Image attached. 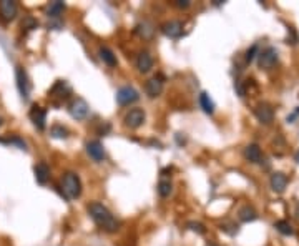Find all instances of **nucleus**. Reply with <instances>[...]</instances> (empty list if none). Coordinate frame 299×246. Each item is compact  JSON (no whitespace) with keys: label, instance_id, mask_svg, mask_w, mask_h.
Segmentation results:
<instances>
[{"label":"nucleus","instance_id":"1","mask_svg":"<svg viewBox=\"0 0 299 246\" xmlns=\"http://www.w3.org/2000/svg\"><path fill=\"white\" fill-rule=\"evenodd\" d=\"M88 213H90V216L93 218V221H95L100 228H103L105 231L113 233L118 230V221H116V218L110 213V210H108L107 206L102 205V203H98V201L90 203Z\"/></svg>","mask_w":299,"mask_h":246},{"label":"nucleus","instance_id":"2","mask_svg":"<svg viewBox=\"0 0 299 246\" xmlns=\"http://www.w3.org/2000/svg\"><path fill=\"white\" fill-rule=\"evenodd\" d=\"M62 188H63V193L68 200H75L81 195V181L79 178V175L73 173V171H68V173L63 175V180H62Z\"/></svg>","mask_w":299,"mask_h":246},{"label":"nucleus","instance_id":"3","mask_svg":"<svg viewBox=\"0 0 299 246\" xmlns=\"http://www.w3.org/2000/svg\"><path fill=\"white\" fill-rule=\"evenodd\" d=\"M90 107L83 98H73L68 105V113L72 115V118L75 120H85L88 116Z\"/></svg>","mask_w":299,"mask_h":246},{"label":"nucleus","instance_id":"4","mask_svg":"<svg viewBox=\"0 0 299 246\" xmlns=\"http://www.w3.org/2000/svg\"><path fill=\"white\" fill-rule=\"evenodd\" d=\"M258 64H259V67L265 68V70L273 68L274 65L278 64V52H276V49H273V47H268L266 50H263V52L258 55Z\"/></svg>","mask_w":299,"mask_h":246},{"label":"nucleus","instance_id":"5","mask_svg":"<svg viewBox=\"0 0 299 246\" xmlns=\"http://www.w3.org/2000/svg\"><path fill=\"white\" fill-rule=\"evenodd\" d=\"M15 77H17V87H18V92H20L22 98L29 100L32 87H30V82H29V75H27V72L22 67H17V70H15Z\"/></svg>","mask_w":299,"mask_h":246},{"label":"nucleus","instance_id":"6","mask_svg":"<svg viewBox=\"0 0 299 246\" xmlns=\"http://www.w3.org/2000/svg\"><path fill=\"white\" fill-rule=\"evenodd\" d=\"M140 98L138 92L135 90L133 87H122L116 92V101H118V105H122V107H125V105H130V103H135Z\"/></svg>","mask_w":299,"mask_h":246},{"label":"nucleus","instance_id":"7","mask_svg":"<svg viewBox=\"0 0 299 246\" xmlns=\"http://www.w3.org/2000/svg\"><path fill=\"white\" fill-rule=\"evenodd\" d=\"M123 122L128 128H138L142 127L143 122H145V112L142 110V108H133V110H130L125 115V118H123Z\"/></svg>","mask_w":299,"mask_h":246},{"label":"nucleus","instance_id":"8","mask_svg":"<svg viewBox=\"0 0 299 246\" xmlns=\"http://www.w3.org/2000/svg\"><path fill=\"white\" fill-rule=\"evenodd\" d=\"M254 115L259 122L265 125H269L274 120V110L269 103H259L258 107L254 108Z\"/></svg>","mask_w":299,"mask_h":246},{"label":"nucleus","instance_id":"9","mask_svg":"<svg viewBox=\"0 0 299 246\" xmlns=\"http://www.w3.org/2000/svg\"><path fill=\"white\" fill-rule=\"evenodd\" d=\"M17 12H18V7L14 0H2L0 2V17L2 20L5 22H10L17 17Z\"/></svg>","mask_w":299,"mask_h":246},{"label":"nucleus","instance_id":"10","mask_svg":"<svg viewBox=\"0 0 299 246\" xmlns=\"http://www.w3.org/2000/svg\"><path fill=\"white\" fill-rule=\"evenodd\" d=\"M30 120H32L33 125L38 128V130H45V125H47V110H45L44 107L33 105L32 110H30Z\"/></svg>","mask_w":299,"mask_h":246},{"label":"nucleus","instance_id":"11","mask_svg":"<svg viewBox=\"0 0 299 246\" xmlns=\"http://www.w3.org/2000/svg\"><path fill=\"white\" fill-rule=\"evenodd\" d=\"M87 153H88V157L93 158L95 162H103L105 157H107L102 142H98V140H92V142L87 143Z\"/></svg>","mask_w":299,"mask_h":246},{"label":"nucleus","instance_id":"12","mask_svg":"<svg viewBox=\"0 0 299 246\" xmlns=\"http://www.w3.org/2000/svg\"><path fill=\"white\" fill-rule=\"evenodd\" d=\"M161 32L170 38H178L183 33V23L180 20H170L161 25Z\"/></svg>","mask_w":299,"mask_h":246},{"label":"nucleus","instance_id":"13","mask_svg":"<svg viewBox=\"0 0 299 246\" xmlns=\"http://www.w3.org/2000/svg\"><path fill=\"white\" fill-rule=\"evenodd\" d=\"M163 90V80L161 77H153V79H150L146 82L145 85V92L146 95L150 97V98H155V97H158L161 93Z\"/></svg>","mask_w":299,"mask_h":246},{"label":"nucleus","instance_id":"14","mask_svg":"<svg viewBox=\"0 0 299 246\" xmlns=\"http://www.w3.org/2000/svg\"><path fill=\"white\" fill-rule=\"evenodd\" d=\"M33 173H35V180H37V183H40V185H45V183L50 180V168L44 162H40V163L35 165Z\"/></svg>","mask_w":299,"mask_h":246},{"label":"nucleus","instance_id":"15","mask_svg":"<svg viewBox=\"0 0 299 246\" xmlns=\"http://www.w3.org/2000/svg\"><path fill=\"white\" fill-rule=\"evenodd\" d=\"M137 68L142 73H146L153 68V57L148 52H140L137 57Z\"/></svg>","mask_w":299,"mask_h":246},{"label":"nucleus","instance_id":"16","mask_svg":"<svg viewBox=\"0 0 299 246\" xmlns=\"http://www.w3.org/2000/svg\"><path fill=\"white\" fill-rule=\"evenodd\" d=\"M68 93H70V87L65 80H58L57 83L53 85V88L50 90V97H52V98L58 97L60 100H65L68 97Z\"/></svg>","mask_w":299,"mask_h":246},{"label":"nucleus","instance_id":"17","mask_svg":"<svg viewBox=\"0 0 299 246\" xmlns=\"http://www.w3.org/2000/svg\"><path fill=\"white\" fill-rule=\"evenodd\" d=\"M288 185V178H286L284 173L281 171H276V173L271 175V188H273L276 193H283Z\"/></svg>","mask_w":299,"mask_h":246},{"label":"nucleus","instance_id":"18","mask_svg":"<svg viewBox=\"0 0 299 246\" xmlns=\"http://www.w3.org/2000/svg\"><path fill=\"white\" fill-rule=\"evenodd\" d=\"M244 157H246V160H250L251 163H261L263 151L256 143H251V145H248L244 148Z\"/></svg>","mask_w":299,"mask_h":246},{"label":"nucleus","instance_id":"19","mask_svg":"<svg viewBox=\"0 0 299 246\" xmlns=\"http://www.w3.org/2000/svg\"><path fill=\"white\" fill-rule=\"evenodd\" d=\"M63 10H65V3L60 2V0H55V2H52L47 7V15H48L50 18H58L63 14Z\"/></svg>","mask_w":299,"mask_h":246},{"label":"nucleus","instance_id":"20","mask_svg":"<svg viewBox=\"0 0 299 246\" xmlns=\"http://www.w3.org/2000/svg\"><path fill=\"white\" fill-rule=\"evenodd\" d=\"M200 105H201V108H203V112L208 113V115H211V113L215 112V103H213L211 97H209L206 92H203L200 95Z\"/></svg>","mask_w":299,"mask_h":246},{"label":"nucleus","instance_id":"21","mask_svg":"<svg viewBox=\"0 0 299 246\" xmlns=\"http://www.w3.org/2000/svg\"><path fill=\"white\" fill-rule=\"evenodd\" d=\"M100 58H102V60L108 65V67H116L115 53L111 52L110 49H107V47H102V49H100Z\"/></svg>","mask_w":299,"mask_h":246},{"label":"nucleus","instance_id":"22","mask_svg":"<svg viewBox=\"0 0 299 246\" xmlns=\"http://www.w3.org/2000/svg\"><path fill=\"white\" fill-rule=\"evenodd\" d=\"M238 214H239V220H241V221H254L256 218H258V214H256L254 208H253V206H250V205L243 206V208L239 210Z\"/></svg>","mask_w":299,"mask_h":246},{"label":"nucleus","instance_id":"23","mask_svg":"<svg viewBox=\"0 0 299 246\" xmlns=\"http://www.w3.org/2000/svg\"><path fill=\"white\" fill-rule=\"evenodd\" d=\"M172 191H173L172 181H170V180H166V178H161L160 183H158V193H160V197H163V198L170 197V195H172Z\"/></svg>","mask_w":299,"mask_h":246},{"label":"nucleus","instance_id":"24","mask_svg":"<svg viewBox=\"0 0 299 246\" xmlns=\"http://www.w3.org/2000/svg\"><path fill=\"white\" fill-rule=\"evenodd\" d=\"M274 228H276L279 233L286 235V236L294 235L293 226H291V225H289V221H286V220H279V221H276V223H274Z\"/></svg>","mask_w":299,"mask_h":246},{"label":"nucleus","instance_id":"25","mask_svg":"<svg viewBox=\"0 0 299 246\" xmlns=\"http://www.w3.org/2000/svg\"><path fill=\"white\" fill-rule=\"evenodd\" d=\"M53 138H67L68 136V130L63 127V125H53L52 130H50Z\"/></svg>","mask_w":299,"mask_h":246},{"label":"nucleus","instance_id":"26","mask_svg":"<svg viewBox=\"0 0 299 246\" xmlns=\"http://www.w3.org/2000/svg\"><path fill=\"white\" fill-rule=\"evenodd\" d=\"M137 32L140 35H143L145 38H150L151 35H153V29H151V25L148 22H143V23H140V25L137 27Z\"/></svg>","mask_w":299,"mask_h":246},{"label":"nucleus","instance_id":"27","mask_svg":"<svg viewBox=\"0 0 299 246\" xmlns=\"http://www.w3.org/2000/svg\"><path fill=\"white\" fill-rule=\"evenodd\" d=\"M37 25H38L37 20H35L33 17H30V15H29V17H25V18H23V22H22V27H23V29H25V30L37 29Z\"/></svg>","mask_w":299,"mask_h":246},{"label":"nucleus","instance_id":"28","mask_svg":"<svg viewBox=\"0 0 299 246\" xmlns=\"http://www.w3.org/2000/svg\"><path fill=\"white\" fill-rule=\"evenodd\" d=\"M188 228L193 230V231H196V233H200V235H203V233H205V226L201 225V223H195V221H189Z\"/></svg>","mask_w":299,"mask_h":246},{"label":"nucleus","instance_id":"29","mask_svg":"<svg viewBox=\"0 0 299 246\" xmlns=\"http://www.w3.org/2000/svg\"><path fill=\"white\" fill-rule=\"evenodd\" d=\"M256 53H258V45H253L250 50H248V53H246V62L253 60V58L256 57Z\"/></svg>","mask_w":299,"mask_h":246},{"label":"nucleus","instance_id":"30","mask_svg":"<svg viewBox=\"0 0 299 246\" xmlns=\"http://www.w3.org/2000/svg\"><path fill=\"white\" fill-rule=\"evenodd\" d=\"M174 5H176L178 9H188L189 0H174Z\"/></svg>","mask_w":299,"mask_h":246},{"label":"nucleus","instance_id":"31","mask_svg":"<svg viewBox=\"0 0 299 246\" xmlns=\"http://www.w3.org/2000/svg\"><path fill=\"white\" fill-rule=\"evenodd\" d=\"M298 115H299V108H298V110H296V112H294V113H293V115H289V116H288V122H293V120H294V118H296V116H298Z\"/></svg>","mask_w":299,"mask_h":246},{"label":"nucleus","instance_id":"32","mask_svg":"<svg viewBox=\"0 0 299 246\" xmlns=\"http://www.w3.org/2000/svg\"><path fill=\"white\" fill-rule=\"evenodd\" d=\"M294 158H296V162L299 163V151H298V153H296V157H294Z\"/></svg>","mask_w":299,"mask_h":246},{"label":"nucleus","instance_id":"33","mask_svg":"<svg viewBox=\"0 0 299 246\" xmlns=\"http://www.w3.org/2000/svg\"><path fill=\"white\" fill-rule=\"evenodd\" d=\"M206 246H218V245H215V243H209V245H206Z\"/></svg>","mask_w":299,"mask_h":246},{"label":"nucleus","instance_id":"34","mask_svg":"<svg viewBox=\"0 0 299 246\" xmlns=\"http://www.w3.org/2000/svg\"><path fill=\"white\" fill-rule=\"evenodd\" d=\"M0 125H2V118H0Z\"/></svg>","mask_w":299,"mask_h":246}]
</instances>
